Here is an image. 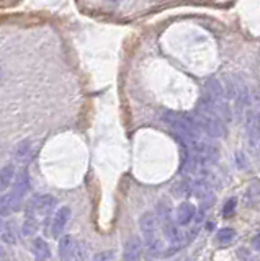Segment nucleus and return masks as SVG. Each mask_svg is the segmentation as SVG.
Returning <instances> with one entry per match:
<instances>
[{"mask_svg":"<svg viewBox=\"0 0 260 261\" xmlns=\"http://www.w3.org/2000/svg\"><path fill=\"white\" fill-rule=\"evenodd\" d=\"M162 122L178 136V139L188 147L203 163H211L218 159V149L205 139L200 127L195 124V121L183 113L177 111H164L162 113Z\"/></svg>","mask_w":260,"mask_h":261,"instance_id":"1","label":"nucleus"},{"mask_svg":"<svg viewBox=\"0 0 260 261\" xmlns=\"http://www.w3.org/2000/svg\"><path fill=\"white\" fill-rule=\"evenodd\" d=\"M157 217H159V224H160V230L164 239L169 242V253L172 255L177 250L183 248L185 245H188L193 237L197 235V228L188 232H180L178 230L177 222L172 219V209H170V202L167 201H160L157 206Z\"/></svg>","mask_w":260,"mask_h":261,"instance_id":"2","label":"nucleus"},{"mask_svg":"<svg viewBox=\"0 0 260 261\" xmlns=\"http://www.w3.org/2000/svg\"><path fill=\"white\" fill-rule=\"evenodd\" d=\"M139 227L144 237L146 248H148V255L152 258L169 256V247L166 245L164 235H162L157 214H154V212L143 214V217L139 219Z\"/></svg>","mask_w":260,"mask_h":261,"instance_id":"3","label":"nucleus"},{"mask_svg":"<svg viewBox=\"0 0 260 261\" xmlns=\"http://www.w3.org/2000/svg\"><path fill=\"white\" fill-rule=\"evenodd\" d=\"M192 119L195 121V124L200 127L201 133L206 134L208 137L223 139L227 134L224 121L218 116V113L213 110V106L209 105L206 98H203V100L198 103L197 111H195Z\"/></svg>","mask_w":260,"mask_h":261,"instance_id":"4","label":"nucleus"},{"mask_svg":"<svg viewBox=\"0 0 260 261\" xmlns=\"http://www.w3.org/2000/svg\"><path fill=\"white\" fill-rule=\"evenodd\" d=\"M56 201L51 194H43V196H35L33 199H30L27 204V217L36 219L38 222L41 219H46L51 212L56 209Z\"/></svg>","mask_w":260,"mask_h":261,"instance_id":"5","label":"nucleus"},{"mask_svg":"<svg viewBox=\"0 0 260 261\" xmlns=\"http://www.w3.org/2000/svg\"><path fill=\"white\" fill-rule=\"evenodd\" d=\"M59 258L61 261H85L82 247L70 235H64L59 240Z\"/></svg>","mask_w":260,"mask_h":261,"instance_id":"6","label":"nucleus"},{"mask_svg":"<svg viewBox=\"0 0 260 261\" xmlns=\"http://www.w3.org/2000/svg\"><path fill=\"white\" fill-rule=\"evenodd\" d=\"M28 190H30V178H28L27 170L23 168L20 173H17V176H15V179H13V188H12V191H10V196L13 198V201L17 202V207L18 209L21 207V201L27 196Z\"/></svg>","mask_w":260,"mask_h":261,"instance_id":"7","label":"nucleus"},{"mask_svg":"<svg viewBox=\"0 0 260 261\" xmlns=\"http://www.w3.org/2000/svg\"><path fill=\"white\" fill-rule=\"evenodd\" d=\"M246 129H247V137L249 144L252 149H255L260 142V114L249 111L246 116Z\"/></svg>","mask_w":260,"mask_h":261,"instance_id":"8","label":"nucleus"},{"mask_svg":"<svg viewBox=\"0 0 260 261\" xmlns=\"http://www.w3.org/2000/svg\"><path fill=\"white\" fill-rule=\"evenodd\" d=\"M143 242L139 237H129L123 248V259L121 261H141Z\"/></svg>","mask_w":260,"mask_h":261,"instance_id":"9","label":"nucleus"},{"mask_svg":"<svg viewBox=\"0 0 260 261\" xmlns=\"http://www.w3.org/2000/svg\"><path fill=\"white\" fill-rule=\"evenodd\" d=\"M33 142L30 141V139H25V141H21L17 144L15 147V152H13V159L15 162L18 163V165H27L28 162H31V157H33Z\"/></svg>","mask_w":260,"mask_h":261,"instance_id":"10","label":"nucleus"},{"mask_svg":"<svg viewBox=\"0 0 260 261\" xmlns=\"http://www.w3.org/2000/svg\"><path fill=\"white\" fill-rule=\"evenodd\" d=\"M197 217V207L195 204L185 201L175 211V222L177 225H188L192 220Z\"/></svg>","mask_w":260,"mask_h":261,"instance_id":"11","label":"nucleus"},{"mask_svg":"<svg viewBox=\"0 0 260 261\" xmlns=\"http://www.w3.org/2000/svg\"><path fill=\"white\" fill-rule=\"evenodd\" d=\"M69 217H70V209L66 207V206L61 207L58 212H56V216L53 219V228H51V233H53L54 239H58V237L62 233L64 227H66L67 220H69Z\"/></svg>","mask_w":260,"mask_h":261,"instance_id":"12","label":"nucleus"},{"mask_svg":"<svg viewBox=\"0 0 260 261\" xmlns=\"http://www.w3.org/2000/svg\"><path fill=\"white\" fill-rule=\"evenodd\" d=\"M33 253H35V259L36 261H46L51 256V250L50 245H48L43 239H35L33 242Z\"/></svg>","mask_w":260,"mask_h":261,"instance_id":"13","label":"nucleus"},{"mask_svg":"<svg viewBox=\"0 0 260 261\" xmlns=\"http://www.w3.org/2000/svg\"><path fill=\"white\" fill-rule=\"evenodd\" d=\"M15 211H18V207H17V202H15L13 198L10 196V193L2 196V198H0V214H2V216H9V214H12V212H15Z\"/></svg>","mask_w":260,"mask_h":261,"instance_id":"14","label":"nucleus"},{"mask_svg":"<svg viewBox=\"0 0 260 261\" xmlns=\"http://www.w3.org/2000/svg\"><path fill=\"white\" fill-rule=\"evenodd\" d=\"M15 167L13 165H7L4 167L2 170H0V186H10L13 183V179H15Z\"/></svg>","mask_w":260,"mask_h":261,"instance_id":"15","label":"nucleus"},{"mask_svg":"<svg viewBox=\"0 0 260 261\" xmlns=\"http://www.w3.org/2000/svg\"><path fill=\"white\" fill-rule=\"evenodd\" d=\"M235 239V232L232 228H221L218 233H216V243L218 245H229L232 240Z\"/></svg>","mask_w":260,"mask_h":261,"instance_id":"16","label":"nucleus"},{"mask_svg":"<svg viewBox=\"0 0 260 261\" xmlns=\"http://www.w3.org/2000/svg\"><path fill=\"white\" fill-rule=\"evenodd\" d=\"M39 228V222L36 219L25 217V225H23V235L25 237H33Z\"/></svg>","mask_w":260,"mask_h":261,"instance_id":"17","label":"nucleus"},{"mask_svg":"<svg viewBox=\"0 0 260 261\" xmlns=\"http://www.w3.org/2000/svg\"><path fill=\"white\" fill-rule=\"evenodd\" d=\"M93 261H116V253L113 250L100 251L93 256Z\"/></svg>","mask_w":260,"mask_h":261,"instance_id":"18","label":"nucleus"},{"mask_svg":"<svg viewBox=\"0 0 260 261\" xmlns=\"http://www.w3.org/2000/svg\"><path fill=\"white\" fill-rule=\"evenodd\" d=\"M235 204H238V201H235L234 198L231 199H227L226 204H224V207H223V216L226 219H229L231 216H234V212H235Z\"/></svg>","mask_w":260,"mask_h":261,"instance_id":"19","label":"nucleus"},{"mask_svg":"<svg viewBox=\"0 0 260 261\" xmlns=\"http://www.w3.org/2000/svg\"><path fill=\"white\" fill-rule=\"evenodd\" d=\"M252 245H254V248H255L257 251H260V233H257V235L254 237V240H252Z\"/></svg>","mask_w":260,"mask_h":261,"instance_id":"20","label":"nucleus"},{"mask_svg":"<svg viewBox=\"0 0 260 261\" xmlns=\"http://www.w3.org/2000/svg\"><path fill=\"white\" fill-rule=\"evenodd\" d=\"M0 232H2V220H0Z\"/></svg>","mask_w":260,"mask_h":261,"instance_id":"21","label":"nucleus"},{"mask_svg":"<svg viewBox=\"0 0 260 261\" xmlns=\"http://www.w3.org/2000/svg\"><path fill=\"white\" fill-rule=\"evenodd\" d=\"M110 2H118V0H110Z\"/></svg>","mask_w":260,"mask_h":261,"instance_id":"22","label":"nucleus"}]
</instances>
